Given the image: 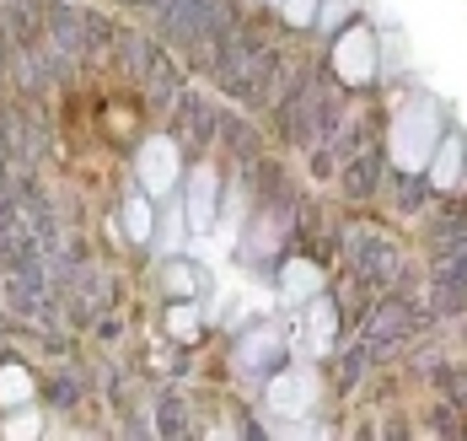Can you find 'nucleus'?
Wrapping results in <instances>:
<instances>
[{
    "label": "nucleus",
    "instance_id": "obj_1",
    "mask_svg": "<svg viewBox=\"0 0 467 441\" xmlns=\"http://www.w3.org/2000/svg\"><path fill=\"white\" fill-rule=\"evenodd\" d=\"M446 124H451L446 102L435 98V92H424V87H409L403 98L392 102L387 130H381V146H387L392 173H424V162H430L435 141L446 135Z\"/></svg>",
    "mask_w": 467,
    "mask_h": 441
},
{
    "label": "nucleus",
    "instance_id": "obj_2",
    "mask_svg": "<svg viewBox=\"0 0 467 441\" xmlns=\"http://www.w3.org/2000/svg\"><path fill=\"white\" fill-rule=\"evenodd\" d=\"M333 253H338V269H349L371 291H409V280H414L409 247L387 237L381 226H366V221H344L333 232Z\"/></svg>",
    "mask_w": 467,
    "mask_h": 441
},
{
    "label": "nucleus",
    "instance_id": "obj_3",
    "mask_svg": "<svg viewBox=\"0 0 467 441\" xmlns=\"http://www.w3.org/2000/svg\"><path fill=\"white\" fill-rule=\"evenodd\" d=\"M344 102H349V87L327 70V59H323V65H317V70H312V76L280 102V113H275L269 124H275V135H280L285 146L306 156V151L333 130V119L344 113Z\"/></svg>",
    "mask_w": 467,
    "mask_h": 441
},
{
    "label": "nucleus",
    "instance_id": "obj_4",
    "mask_svg": "<svg viewBox=\"0 0 467 441\" xmlns=\"http://www.w3.org/2000/svg\"><path fill=\"white\" fill-rule=\"evenodd\" d=\"M424 334V318L420 307H414V291H376L371 307L360 312V323H355V340L366 344V355H371V366H398L403 361V350Z\"/></svg>",
    "mask_w": 467,
    "mask_h": 441
},
{
    "label": "nucleus",
    "instance_id": "obj_5",
    "mask_svg": "<svg viewBox=\"0 0 467 441\" xmlns=\"http://www.w3.org/2000/svg\"><path fill=\"white\" fill-rule=\"evenodd\" d=\"M327 70L344 81V87H376L381 81V38H376L371 22H344L333 38H327Z\"/></svg>",
    "mask_w": 467,
    "mask_h": 441
},
{
    "label": "nucleus",
    "instance_id": "obj_6",
    "mask_svg": "<svg viewBox=\"0 0 467 441\" xmlns=\"http://www.w3.org/2000/svg\"><path fill=\"white\" fill-rule=\"evenodd\" d=\"M215 124H221V102L204 98V92H193V87H178L172 102L161 108V130L183 146V156H210Z\"/></svg>",
    "mask_w": 467,
    "mask_h": 441
},
{
    "label": "nucleus",
    "instance_id": "obj_7",
    "mask_svg": "<svg viewBox=\"0 0 467 441\" xmlns=\"http://www.w3.org/2000/svg\"><path fill=\"white\" fill-rule=\"evenodd\" d=\"M221 189H226V167L215 156H188L183 167V215H188V237H210L221 221Z\"/></svg>",
    "mask_w": 467,
    "mask_h": 441
},
{
    "label": "nucleus",
    "instance_id": "obj_8",
    "mask_svg": "<svg viewBox=\"0 0 467 441\" xmlns=\"http://www.w3.org/2000/svg\"><path fill=\"white\" fill-rule=\"evenodd\" d=\"M183 167L188 156L183 146L167 135V130H156V135H140L135 141V184H140L150 199H167L178 184H183Z\"/></svg>",
    "mask_w": 467,
    "mask_h": 441
},
{
    "label": "nucleus",
    "instance_id": "obj_9",
    "mask_svg": "<svg viewBox=\"0 0 467 441\" xmlns=\"http://www.w3.org/2000/svg\"><path fill=\"white\" fill-rule=\"evenodd\" d=\"M285 361H290V340H285L280 323H269V318H258L253 329H242V334L232 340V372L253 377V383L275 377Z\"/></svg>",
    "mask_w": 467,
    "mask_h": 441
},
{
    "label": "nucleus",
    "instance_id": "obj_10",
    "mask_svg": "<svg viewBox=\"0 0 467 441\" xmlns=\"http://www.w3.org/2000/svg\"><path fill=\"white\" fill-rule=\"evenodd\" d=\"M264 398H269V409L285 415V420L312 415L317 398H323V372H317V361H306V366H280L275 377H264Z\"/></svg>",
    "mask_w": 467,
    "mask_h": 441
},
{
    "label": "nucleus",
    "instance_id": "obj_11",
    "mask_svg": "<svg viewBox=\"0 0 467 441\" xmlns=\"http://www.w3.org/2000/svg\"><path fill=\"white\" fill-rule=\"evenodd\" d=\"M387 173H392V162H387V146H381V135H376V141H366L355 156L338 162L333 184H338V194L349 199V205H371V199H381Z\"/></svg>",
    "mask_w": 467,
    "mask_h": 441
},
{
    "label": "nucleus",
    "instance_id": "obj_12",
    "mask_svg": "<svg viewBox=\"0 0 467 441\" xmlns=\"http://www.w3.org/2000/svg\"><path fill=\"white\" fill-rule=\"evenodd\" d=\"M264 151H269V130L258 124V113H247V108H221L210 156L226 162V167H242V162H253V156H264Z\"/></svg>",
    "mask_w": 467,
    "mask_h": 441
},
{
    "label": "nucleus",
    "instance_id": "obj_13",
    "mask_svg": "<svg viewBox=\"0 0 467 441\" xmlns=\"http://www.w3.org/2000/svg\"><path fill=\"white\" fill-rule=\"evenodd\" d=\"M167 54L172 49H167L156 33H135V27H119V33H113V70L130 81V92H140L145 81L161 70Z\"/></svg>",
    "mask_w": 467,
    "mask_h": 441
},
{
    "label": "nucleus",
    "instance_id": "obj_14",
    "mask_svg": "<svg viewBox=\"0 0 467 441\" xmlns=\"http://www.w3.org/2000/svg\"><path fill=\"white\" fill-rule=\"evenodd\" d=\"M344 340V318H338V301L333 291H317L312 301H301V350L312 361H327Z\"/></svg>",
    "mask_w": 467,
    "mask_h": 441
},
{
    "label": "nucleus",
    "instance_id": "obj_15",
    "mask_svg": "<svg viewBox=\"0 0 467 441\" xmlns=\"http://www.w3.org/2000/svg\"><path fill=\"white\" fill-rule=\"evenodd\" d=\"M275 286L290 307H301V301H312L317 291H327V264L317 253H301V247H290L280 258V269H275Z\"/></svg>",
    "mask_w": 467,
    "mask_h": 441
},
{
    "label": "nucleus",
    "instance_id": "obj_16",
    "mask_svg": "<svg viewBox=\"0 0 467 441\" xmlns=\"http://www.w3.org/2000/svg\"><path fill=\"white\" fill-rule=\"evenodd\" d=\"M414 307L430 329H446L467 318V280H446V275H424V286L414 291Z\"/></svg>",
    "mask_w": 467,
    "mask_h": 441
},
{
    "label": "nucleus",
    "instance_id": "obj_17",
    "mask_svg": "<svg viewBox=\"0 0 467 441\" xmlns=\"http://www.w3.org/2000/svg\"><path fill=\"white\" fill-rule=\"evenodd\" d=\"M38 398H44L48 415H76V409L92 398V377H87V366H81V361H70V366H54V372H44Z\"/></svg>",
    "mask_w": 467,
    "mask_h": 441
},
{
    "label": "nucleus",
    "instance_id": "obj_18",
    "mask_svg": "<svg viewBox=\"0 0 467 441\" xmlns=\"http://www.w3.org/2000/svg\"><path fill=\"white\" fill-rule=\"evenodd\" d=\"M467 173V141L457 124H446V135L435 141V151H430V162H424V178H430V189L435 194H446V189H457Z\"/></svg>",
    "mask_w": 467,
    "mask_h": 441
},
{
    "label": "nucleus",
    "instance_id": "obj_19",
    "mask_svg": "<svg viewBox=\"0 0 467 441\" xmlns=\"http://www.w3.org/2000/svg\"><path fill=\"white\" fill-rule=\"evenodd\" d=\"M156 258H172V253H188V215H183V194L172 189L167 199H156V232H150V247Z\"/></svg>",
    "mask_w": 467,
    "mask_h": 441
},
{
    "label": "nucleus",
    "instance_id": "obj_20",
    "mask_svg": "<svg viewBox=\"0 0 467 441\" xmlns=\"http://www.w3.org/2000/svg\"><path fill=\"white\" fill-rule=\"evenodd\" d=\"M381 194H387V205H392L403 221H420L424 210H430V199H435V189H430L424 173H387Z\"/></svg>",
    "mask_w": 467,
    "mask_h": 441
},
{
    "label": "nucleus",
    "instance_id": "obj_21",
    "mask_svg": "<svg viewBox=\"0 0 467 441\" xmlns=\"http://www.w3.org/2000/svg\"><path fill=\"white\" fill-rule=\"evenodd\" d=\"M119 232H124L130 247H150V232H156V199L145 194L140 184L124 189V199H119Z\"/></svg>",
    "mask_w": 467,
    "mask_h": 441
},
{
    "label": "nucleus",
    "instance_id": "obj_22",
    "mask_svg": "<svg viewBox=\"0 0 467 441\" xmlns=\"http://www.w3.org/2000/svg\"><path fill=\"white\" fill-rule=\"evenodd\" d=\"M33 398H38L33 361H22V355H5V361H0V415H5V409H22V404H33Z\"/></svg>",
    "mask_w": 467,
    "mask_h": 441
},
{
    "label": "nucleus",
    "instance_id": "obj_23",
    "mask_svg": "<svg viewBox=\"0 0 467 441\" xmlns=\"http://www.w3.org/2000/svg\"><path fill=\"white\" fill-rule=\"evenodd\" d=\"M161 291L172 296V301H199L204 296V269H199V258L193 253H172V258H161Z\"/></svg>",
    "mask_w": 467,
    "mask_h": 441
},
{
    "label": "nucleus",
    "instance_id": "obj_24",
    "mask_svg": "<svg viewBox=\"0 0 467 441\" xmlns=\"http://www.w3.org/2000/svg\"><path fill=\"white\" fill-rule=\"evenodd\" d=\"M150 431H156V436H193V415H188V398L178 388H161V393H156Z\"/></svg>",
    "mask_w": 467,
    "mask_h": 441
},
{
    "label": "nucleus",
    "instance_id": "obj_25",
    "mask_svg": "<svg viewBox=\"0 0 467 441\" xmlns=\"http://www.w3.org/2000/svg\"><path fill=\"white\" fill-rule=\"evenodd\" d=\"M424 431H430V436H441V441H462L467 436V415L435 393V409H424Z\"/></svg>",
    "mask_w": 467,
    "mask_h": 441
},
{
    "label": "nucleus",
    "instance_id": "obj_26",
    "mask_svg": "<svg viewBox=\"0 0 467 441\" xmlns=\"http://www.w3.org/2000/svg\"><path fill=\"white\" fill-rule=\"evenodd\" d=\"M430 383H435V393H441L446 404H457V409L467 415V366H462V361H446Z\"/></svg>",
    "mask_w": 467,
    "mask_h": 441
},
{
    "label": "nucleus",
    "instance_id": "obj_27",
    "mask_svg": "<svg viewBox=\"0 0 467 441\" xmlns=\"http://www.w3.org/2000/svg\"><path fill=\"white\" fill-rule=\"evenodd\" d=\"M167 334L178 344H193V334H199V301H193V296L167 307Z\"/></svg>",
    "mask_w": 467,
    "mask_h": 441
},
{
    "label": "nucleus",
    "instance_id": "obj_28",
    "mask_svg": "<svg viewBox=\"0 0 467 441\" xmlns=\"http://www.w3.org/2000/svg\"><path fill=\"white\" fill-rule=\"evenodd\" d=\"M317 5H323V0H280L275 16H280L290 33H312V27H317Z\"/></svg>",
    "mask_w": 467,
    "mask_h": 441
},
{
    "label": "nucleus",
    "instance_id": "obj_29",
    "mask_svg": "<svg viewBox=\"0 0 467 441\" xmlns=\"http://www.w3.org/2000/svg\"><path fill=\"white\" fill-rule=\"evenodd\" d=\"M344 22H355V0H323V5H317V27H312V33L327 44Z\"/></svg>",
    "mask_w": 467,
    "mask_h": 441
},
{
    "label": "nucleus",
    "instance_id": "obj_30",
    "mask_svg": "<svg viewBox=\"0 0 467 441\" xmlns=\"http://www.w3.org/2000/svg\"><path fill=\"white\" fill-rule=\"evenodd\" d=\"M5 355H16V334H5V329H0V361H5Z\"/></svg>",
    "mask_w": 467,
    "mask_h": 441
},
{
    "label": "nucleus",
    "instance_id": "obj_31",
    "mask_svg": "<svg viewBox=\"0 0 467 441\" xmlns=\"http://www.w3.org/2000/svg\"><path fill=\"white\" fill-rule=\"evenodd\" d=\"M242 5H247V11H275L280 0H242Z\"/></svg>",
    "mask_w": 467,
    "mask_h": 441
}]
</instances>
